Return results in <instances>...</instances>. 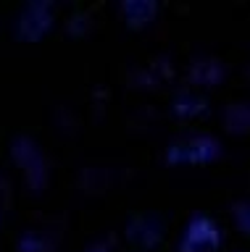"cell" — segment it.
I'll list each match as a JSON object with an SVG mask.
<instances>
[{"instance_id": "1", "label": "cell", "mask_w": 250, "mask_h": 252, "mask_svg": "<svg viewBox=\"0 0 250 252\" xmlns=\"http://www.w3.org/2000/svg\"><path fill=\"white\" fill-rule=\"evenodd\" d=\"M218 244H221V234L214 220L208 216H195L182 234L179 252H216Z\"/></svg>"}, {"instance_id": "3", "label": "cell", "mask_w": 250, "mask_h": 252, "mask_svg": "<svg viewBox=\"0 0 250 252\" xmlns=\"http://www.w3.org/2000/svg\"><path fill=\"white\" fill-rule=\"evenodd\" d=\"M234 220H237V226L242 228L245 234H250V205H234Z\"/></svg>"}, {"instance_id": "2", "label": "cell", "mask_w": 250, "mask_h": 252, "mask_svg": "<svg viewBox=\"0 0 250 252\" xmlns=\"http://www.w3.org/2000/svg\"><path fill=\"white\" fill-rule=\"evenodd\" d=\"M221 150H218L216 145H214V139H192V142H184L182 145V150L179 153H174L171 150L169 153V158H174L177 155V160H187V163H206V160H211V158H216Z\"/></svg>"}]
</instances>
